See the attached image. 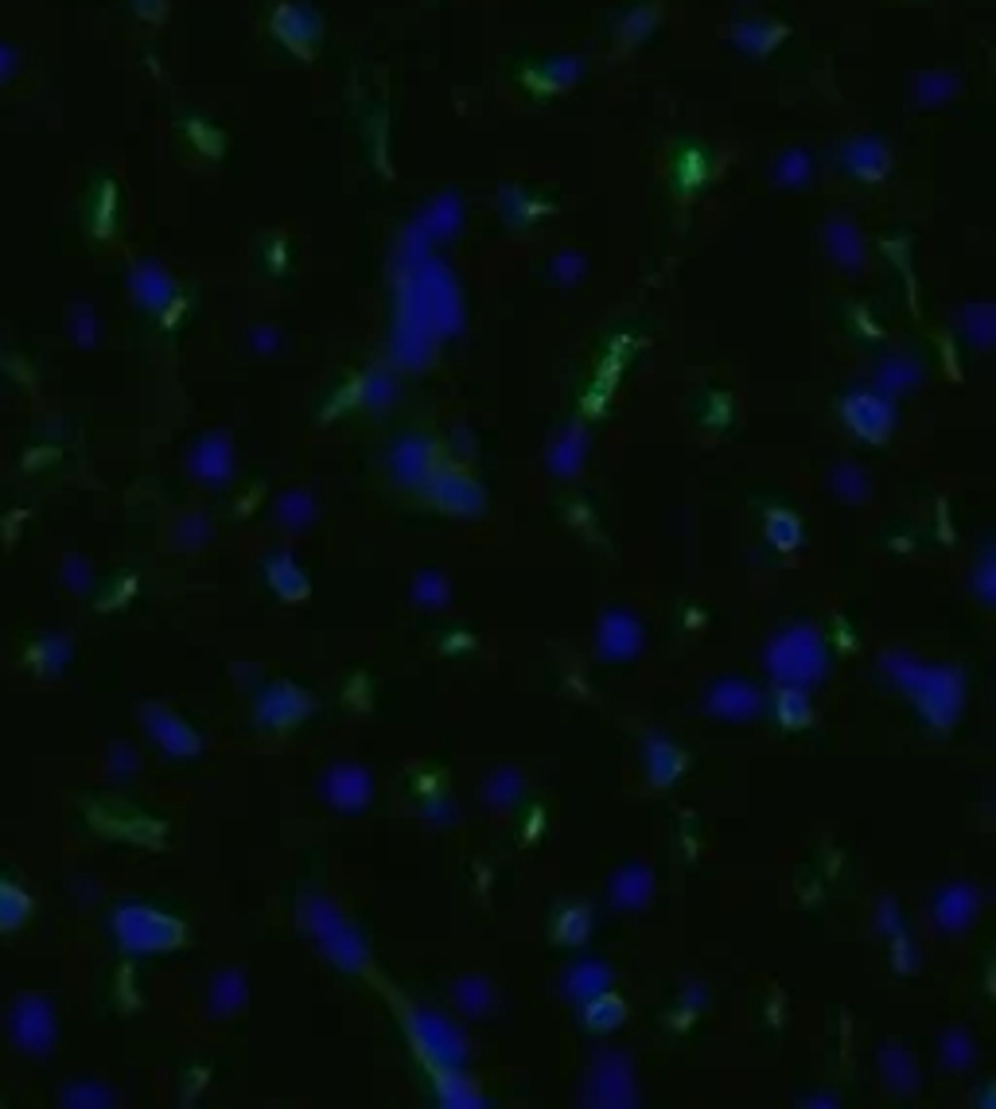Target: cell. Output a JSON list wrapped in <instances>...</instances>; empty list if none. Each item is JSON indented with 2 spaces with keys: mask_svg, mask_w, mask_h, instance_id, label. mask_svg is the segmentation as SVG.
<instances>
[{
  "mask_svg": "<svg viewBox=\"0 0 996 1109\" xmlns=\"http://www.w3.org/2000/svg\"><path fill=\"white\" fill-rule=\"evenodd\" d=\"M323 795L335 806H343V810H354V806H363L366 795H371V779H366V771H358V767H335V771L323 779Z\"/></svg>",
  "mask_w": 996,
  "mask_h": 1109,
  "instance_id": "obj_5",
  "label": "cell"
},
{
  "mask_svg": "<svg viewBox=\"0 0 996 1109\" xmlns=\"http://www.w3.org/2000/svg\"><path fill=\"white\" fill-rule=\"evenodd\" d=\"M837 491L845 494L848 502H860V494H865V479L853 476V468H840V476H837Z\"/></svg>",
  "mask_w": 996,
  "mask_h": 1109,
  "instance_id": "obj_18",
  "label": "cell"
},
{
  "mask_svg": "<svg viewBox=\"0 0 996 1109\" xmlns=\"http://www.w3.org/2000/svg\"><path fill=\"white\" fill-rule=\"evenodd\" d=\"M114 930L129 950H164L180 938V927L160 911H152V907H121Z\"/></svg>",
  "mask_w": 996,
  "mask_h": 1109,
  "instance_id": "obj_3",
  "label": "cell"
},
{
  "mask_svg": "<svg viewBox=\"0 0 996 1109\" xmlns=\"http://www.w3.org/2000/svg\"><path fill=\"white\" fill-rule=\"evenodd\" d=\"M144 721H149V732L160 739V744H164L168 751H172V756H191V751H199V739L188 732V724L175 721L168 708H149Z\"/></svg>",
  "mask_w": 996,
  "mask_h": 1109,
  "instance_id": "obj_6",
  "label": "cell"
},
{
  "mask_svg": "<svg viewBox=\"0 0 996 1109\" xmlns=\"http://www.w3.org/2000/svg\"><path fill=\"white\" fill-rule=\"evenodd\" d=\"M312 911H315V923H312L315 938H320V942L328 946V950L335 953V958L343 961V966H351V970H354V961L363 958V946H358L351 935H346V927H343V923H339V915L331 911V907H323L320 899H315Z\"/></svg>",
  "mask_w": 996,
  "mask_h": 1109,
  "instance_id": "obj_4",
  "label": "cell"
},
{
  "mask_svg": "<svg viewBox=\"0 0 996 1109\" xmlns=\"http://www.w3.org/2000/svg\"><path fill=\"white\" fill-rule=\"evenodd\" d=\"M822 665H825V658H822V647H817V635L806 631V627L786 631L771 650V670L794 685L814 682V678L822 674Z\"/></svg>",
  "mask_w": 996,
  "mask_h": 1109,
  "instance_id": "obj_2",
  "label": "cell"
},
{
  "mask_svg": "<svg viewBox=\"0 0 996 1109\" xmlns=\"http://www.w3.org/2000/svg\"><path fill=\"white\" fill-rule=\"evenodd\" d=\"M63 580L71 584V588H75V591H86V588H90V573H86V565H83V561H78V557H71V561H66V565H63Z\"/></svg>",
  "mask_w": 996,
  "mask_h": 1109,
  "instance_id": "obj_17",
  "label": "cell"
},
{
  "mask_svg": "<svg viewBox=\"0 0 996 1109\" xmlns=\"http://www.w3.org/2000/svg\"><path fill=\"white\" fill-rule=\"evenodd\" d=\"M456 1004H460V1009H468L471 1016H475V1012H486V1009H491V989H486L479 978L460 981V985H456Z\"/></svg>",
  "mask_w": 996,
  "mask_h": 1109,
  "instance_id": "obj_14",
  "label": "cell"
},
{
  "mask_svg": "<svg viewBox=\"0 0 996 1109\" xmlns=\"http://www.w3.org/2000/svg\"><path fill=\"white\" fill-rule=\"evenodd\" d=\"M973 911H977V896H973L970 887H950L946 896L934 904V915H939V923L946 930L965 927L973 919Z\"/></svg>",
  "mask_w": 996,
  "mask_h": 1109,
  "instance_id": "obj_10",
  "label": "cell"
},
{
  "mask_svg": "<svg viewBox=\"0 0 996 1109\" xmlns=\"http://www.w3.org/2000/svg\"><path fill=\"white\" fill-rule=\"evenodd\" d=\"M417 600L420 604H445L448 600V596H445V580H440V576H420V580H417Z\"/></svg>",
  "mask_w": 996,
  "mask_h": 1109,
  "instance_id": "obj_16",
  "label": "cell"
},
{
  "mask_svg": "<svg viewBox=\"0 0 996 1109\" xmlns=\"http://www.w3.org/2000/svg\"><path fill=\"white\" fill-rule=\"evenodd\" d=\"M9 1035L24 1055H47L55 1047V1009L43 996L24 993L9 1012Z\"/></svg>",
  "mask_w": 996,
  "mask_h": 1109,
  "instance_id": "obj_1",
  "label": "cell"
},
{
  "mask_svg": "<svg viewBox=\"0 0 996 1109\" xmlns=\"http://www.w3.org/2000/svg\"><path fill=\"white\" fill-rule=\"evenodd\" d=\"M277 518L292 530V534H300V530L315 518V502L304 499V494H289V499L277 502Z\"/></svg>",
  "mask_w": 996,
  "mask_h": 1109,
  "instance_id": "obj_12",
  "label": "cell"
},
{
  "mask_svg": "<svg viewBox=\"0 0 996 1109\" xmlns=\"http://www.w3.org/2000/svg\"><path fill=\"white\" fill-rule=\"evenodd\" d=\"M708 705L717 708L720 716H728V721H743V716H756L759 713L756 690H748V685H740V682L717 685V690H713V697H708Z\"/></svg>",
  "mask_w": 996,
  "mask_h": 1109,
  "instance_id": "obj_8",
  "label": "cell"
},
{
  "mask_svg": "<svg viewBox=\"0 0 996 1109\" xmlns=\"http://www.w3.org/2000/svg\"><path fill=\"white\" fill-rule=\"evenodd\" d=\"M600 647H603V654H608V658L634 654V650H639V627H634V619L631 616H619V611H611V616L603 619V627H600Z\"/></svg>",
  "mask_w": 996,
  "mask_h": 1109,
  "instance_id": "obj_9",
  "label": "cell"
},
{
  "mask_svg": "<svg viewBox=\"0 0 996 1109\" xmlns=\"http://www.w3.org/2000/svg\"><path fill=\"white\" fill-rule=\"evenodd\" d=\"M615 896L623 899L619 907H643L646 896H651V876L643 868H626L623 876L615 879Z\"/></svg>",
  "mask_w": 996,
  "mask_h": 1109,
  "instance_id": "obj_11",
  "label": "cell"
},
{
  "mask_svg": "<svg viewBox=\"0 0 996 1109\" xmlns=\"http://www.w3.org/2000/svg\"><path fill=\"white\" fill-rule=\"evenodd\" d=\"M28 919V896L12 884H0V930H17Z\"/></svg>",
  "mask_w": 996,
  "mask_h": 1109,
  "instance_id": "obj_13",
  "label": "cell"
},
{
  "mask_svg": "<svg viewBox=\"0 0 996 1109\" xmlns=\"http://www.w3.org/2000/svg\"><path fill=\"white\" fill-rule=\"evenodd\" d=\"M242 1001H246V985H242V978L238 973H223V978L215 981V1009L234 1012Z\"/></svg>",
  "mask_w": 996,
  "mask_h": 1109,
  "instance_id": "obj_15",
  "label": "cell"
},
{
  "mask_svg": "<svg viewBox=\"0 0 996 1109\" xmlns=\"http://www.w3.org/2000/svg\"><path fill=\"white\" fill-rule=\"evenodd\" d=\"M191 471H195L199 479H206V483L231 479V444H226L223 436H206L195 448V456H191Z\"/></svg>",
  "mask_w": 996,
  "mask_h": 1109,
  "instance_id": "obj_7",
  "label": "cell"
}]
</instances>
